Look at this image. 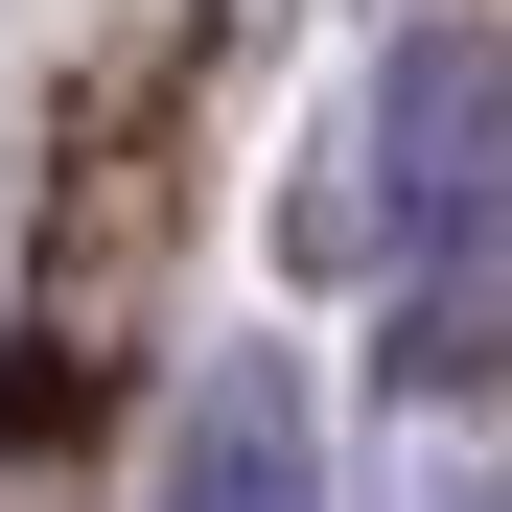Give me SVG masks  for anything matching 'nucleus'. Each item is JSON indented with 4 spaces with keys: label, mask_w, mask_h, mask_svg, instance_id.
Returning a JSON list of instances; mask_svg holds the SVG:
<instances>
[{
    "label": "nucleus",
    "mask_w": 512,
    "mask_h": 512,
    "mask_svg": "<svg viewBox=\"0 0 512 512\" xmlns=\"http://www.w3.org/2000/svg\"><path fill=\"white\" fill-rule=\"evenodd\" d=\"M163 512H326V396L280 350L187 373V419H163Z\"/></svg>",
    "instance_id": "f257e3e1"
},
{
    "label": "nucleus",
    "mask_w": 512,
    "mask_h": 512,
    "mask_svg": "<svg viewBox=\"0 0 512 512\" xmlns=\"http://www.w3.org/2000/svg\"><path fill=\"white\" fill-rule=\"evenodd\" d=\"M419 512H512V466H419Z\"/></svg>",
    "instance_id": "f03ea898"
}]
</instances>
